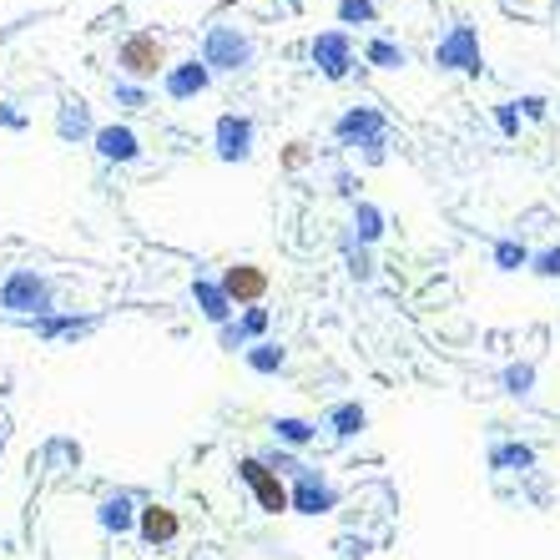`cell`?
Listing matches in <instances>:
<instances>
[{"mask_svg": "<svg viewBox=\"0 0 560 560\" xmlns=\"http://www.w3.org/2000/svg\"><path fill=\"white\" fill-rule=\"evenodd\" d=\"M0 308L15 313V318H51L56 308V283L46 273H36V268H15L5 283H0Z\"/></svg>", "mask_w": 560, "mask_h": 560, "instance_id": "1", "label": "cell"}, {"mask_svg": "<svg viewBox=\"0 0 560 560\" xmlns=\"http://www.w3.org/2000/svg\"><path fill=\"white\" fill-rule=\"evenodd\" d=\"M202 61H208V71H253V61H258V46H253L248 31L237 26H212L208 40H202Z\"/></svg>", "mask_w": 560, "mask_h": 560, "instance_id": "2", "label": "cell"}, {"mask_svg": "<svg viewBox=\"0 0 560 560\" xmlns=\"http://www.w3.org/2000/svg\"><path fill=\"white\" fill-rule=\"evenodd\" d=\"M117 66L127 81H152L156 71L167 77V46H162V36H152V31H131L117 46Z\"/></svg>", "mask_w": 560, "mask_h": 560, "instance_id": "3", "label": "cell"}, {"mask_svg": "<svg viewBox=\"0 0 560 560\" xmlns=\"http://www.w3.org/2000/svg\"><path fill=\"white\" fill-rule=\"evenodd\" d=\"M237 475H243V485L253 490V500H258L262 515H283V510H293V505H288V485H283V475H273V469L262 465L258 455L237 459Z\"/></svg>", "mask_w": 560, "mask_h": 560, "instance_id": "4", "label": "cell"}, {"mask_svg": "<svg viewBox=\"0 0 560 560\" xmlns=\"http://www.w3.org/2000/svg\"><path fill=\"white\" fill-rule=\"evenodd\" d=\"M222 293L233 308H258L268 299V273H262L258 262H233L228 273H222Z\"/></svg>", "mask_w": 560, "mask_h": 560, "instance_id": "5", "label": "cell"}, {"mask_svg": "<svg viewBox=\"0 0 560 560\" xmlns=\"http://www.w3.org/2000/svg\"><path fill=\"white\" fill-rule=\"evenodd\" d=\"M288 505L299 510V515H328V510L339 505V490H334L318 469L303 465V475L293 480V490H288Z\"/></svg>", "mask_w": 560, "mask_h": 560, "instance_id": "6", "label": "cell"}, {"mask_svg": "<svg viewBox=\"0 0 560 560\" xmlns=\"http://www.w3.org/2000/svg\"><path fill=\"white\" fill-rule=\"evenodd\" d=\"M212 86V71L202 56H187V61H172L167 77H162V92L172 96V102H192V96H202Z\"/></svg>", "mask_w": 560, "mask_h": 560, "instance_id": "7", "label": "cell"}, {"mask_svg": "<svg viewBox=\"0 0 560 560\" xmlns=\"http://www.w3.org/2000/svg\"><path fill=\"white\" fill-rule=\"evenodd\" d=\"M434 61L444 66V71H465V77H480V40H475V31L469 26H455L450 36L434 46Z\"/></svg>", "mask_w": 560, "mask_h": 560, "instance_id": "8", "label": "cell"}, {"mask_svg": "<svg viewBox=\"0 0 560 560\" xmlns=\"http://www.w3.org/2000/svg\"><path fill=\"white\" fill-rule=\"evenodd\" d=\"M212 147H218L222 162H248L253 156V117H237V112L218 117V127H212Z\"/></svg>", "mask_w": 560, "mask_h": 560, "instance_id": "9", "label": "cell"}, {"mask_svg": "<svg viewBox=\"0 0 560 560\" xmlns=\"http://www.w3.org/2000/svg\"><path fill=\"white\" fill-rule=\"evenodd\" d=\"M334 137H339L343 147H378L384 142V117H378L374 106H353V112H343L339 127H334Z\"/></svg>", "mask_w": 560, "mask_h": 560, "instance_id": "10", "label": "cell"}, {"mask_svg": "<svg viewBox=\"0 0 560 560\" xmlns=\"http://www.w3.org/2000/svg\"><path fill=\"white\" fill-rule=\"evenodd\" d=\"M137 535H142V546H152V550H162V546H172L177 535H183V515L172 505H142V515H137Z\"/></svg>", "mask_w": 560, "mask_h": 560, "instance_id": "11", "label": "cell"}, {"mask_svg": "<svg viewBox=\"0 0 560 560\" xmlns=\"http://www.w3.org/2000/svg\"><path fill=\"white\" fill-rule=\"evenodd\" d=\"M313 61H318V71H324L328 81H343L353 66V46L343 31H324V36L313 40Z\"/></svg>", "mask_w": 560, "mask_h": 560, "instance_id": "12", "label": "cell"}, {"mask_svg": "<svg viewBox=\"0 0 560 560\" xmlns=\"http://www.w3.org/2000/svg\"><path fill=\"white\" fill-rule=\"evenodd\" d=\"M92 142H96L102 162H137V156H142V137L131 127H96Z\"/></svg>", "mask_w": 560, "mask_h": 560, "instance_id": "13", "label": "cell"}, {"mask_svg": "<svg viewBox=\"0 0 560 560\" xmlns=\"http://www.w3.org/2000/svg\"><path fill=\"white\" fill-rule=\"evenodd\" d=\"M137 495H127V490H117V495H106L102 505H96V525L102 530H112V535H127V530H137Z\"/></svg>", "mask_w": 560, "mask_h": 560, "instance_id": "14", "label": "cell"}, {"mask_svg": "<svg viewBox=\"0 0 560 560\" xmlns=\"http://www.w3.org/2000/svg\"><path fill=\"white\" fill-rule=\"evenodd\" d=\"M192 299H197V308L208 313L212 324H228V318H233V303H228V293H222V283H208V278H197L192 283Z\"/></svg>", "mask_w": 560, "mask_h": 560, "instance_id": "15", "label": "cell"}, {"mask_svg": "<svg viewBox=\"0 0 560 560\" xmlns=\"http://www.w3.org/2000/svg\"><path fill=\"white\" fill-rule=\"evenodd\" d=\"M364 424H369L364 405H334V409H328V430L339 434V440H353V434H364Z\"/></svg>", "mask_w": 560, "mask_h": 560, "instance_id": "16", "label": "cell"}, {"mask_svg": "<svg viewBox=\"0 0 560 560\" xmlns=\"http://www.w3.org/2000/svg\"><path fill=\"white\" fill-rule=\"evenodd\" d=\"M273 434H278V444H288V450H303V444H313V434H318V424H308V419H293V415H283V419H273Z\"/></svg>", "mask_w": 560, "mask_h": 560, "instance_id": "17", "label": "cell"}, {"mask_svg": "<svg viewBox=\"0 0 560 560\" xmlns=\"http://www.w3.org/2000/svg\"><path fill=\"white\" fill-rule=\"evenodd\" d=\"M56 131H61V137H96L92 117H86V102H66L61 117H56Z\"/></svg>", "mask_w": 560, "mask_h": 560, "instance_id": "18", "label": "cell"}, {"mask_svg": "<svg viewBox=\"0 0 560 560\" xmlns=\"http://www.w3.org/2000/svg\"><path fill=\"white\" fill-rule=\"evenodd\" d=\"M364 56H369V66H378V71H399V66L409 61L405 46H394V40H369Z\"/></svg>", "mask_w": 560, "mask_h": 560, "instance_id": "19", "label": "cell"}, {"mask_svg": "<svg viewBox=\"0 0 560 560\" xmlns=\"http://www.w3.org/2000/svg\"><path fill=\"white\" fill-rule=\"evenodd\" d=\"M353 233L364 237V243H378V237H384V212H378L374 202H359V212H353Z\"/></svg>", "mask_w": 560, "mask_h": 560, "instance_id": "20", "label": "cell"}, {"mask_svg": "<svg viewBox=\"0 0 560 560\" xmlns=\"http://www.w3.org/2000/svg\"><path fill=\"white\" fill-rule=\"evenodd\" d=\"M490 465L495 469H530L535 455L525 450V444H495V450H490Z\"/></svg>", "mask_w": 560, "mask_h": 560, "instance_id": "21", "label": "cell"}, {"mask_svg": "<svg viewBox=\"0 0 560 560\" xmlns=\"http://www.w3.org/2000/svg\"><path fill=\"white\" fill-rule=\"evenodd\" d=\"M248 369H258V374H278V369H283V349H278V343H253Z\"/></svg>", "mask_w": 560, "mask_h": 560, "instance_id": "22", "label": "cell"}, {"mask_svg": "<svg viewBox=\"0 0 560 560\" xmlns=\"http://www.w3.org/2000/svg\"><path fill=\"white\" fill-rule=\"evenodd\" d=\"M521 262H530V253H525V243H515V237H500V243H495V268H505V273H515Z\"/></svg>", "mask_w": 560, "mask_h": 560, "instance_id": "23", "label": "cell"}, {"mask_svg": "<svg viewBox=\"0 0 560 560\" xmlns=\"http://www.w3.org/2000/svg\"><path fill=\"white\" fill-rule=\"evenodd\" d=\"M92 328V318H36V334H46V339H66V334H86Z\"/></svg>", "mask_w": 560, "mask_h": 560, "instance_id": "24", "label": "cell"}, {"mask_svg": "<svg viewBox=\"0 0 560 560\" xmlns=\"http://www.w3.org/2000/svg\"><path fill=\"white\" fill-rule=\"evenodd\" d=\"M339 21L343 26H369V21H378L374 0H339Z\"/></svg>", "mask_w": 560, "mask_h": 560, "instance_id": "25", "label": "cell"}, {"mask_svg": "<svg viewBox=\"0 0 560 560\" xmlns=\"http://www.w3.org/2000/svg\"><path fill=\"white\" fill-rule=\"evenodd\" d=\"M535 384V369L530 364H510L505 369V394H530Z\"/></svg>", "mask_w": 560, "mask_h": 560, "instance_id": "26", "label": "cell"}, {"mask_svg": "<svg viewBox=\"0 0 560 560\" xmlns=\"http://www.w3.org/2000/svg\"><path fill=\"white\" fill-rule=\"evenodd\" d=\"M112 92H117V102L127 106V112H142V106H147V92H142V86H137V81H117Z\"/></svg>", "mask_w": 560, "mask_h": 560, "instance_id": "27", "label": "cell"}, {"mask_svg": "<svg viewBox=\"0 0 560 560\" xmlns=\"http://www.w3.org/2000/svg\"><path fill=\"white\" fill-rule=\"evenodd\" d=\"M530 268L540 278H560V248H546V253H535L530 258Z\"/></svg>", "mask_w": 560, "mask_h": 560, "instance_id": "28", "label": "cell"}, {"mask_svg": "<svg viewBox=\"0 0 560 560\" xmlns=\"http://www.w3.org/2000/svg\"><path fill=\"white\" fill-rule=\"evenodd\" d=\"M237 328H243V339H258L262 328H268V308H248V313H243V324H237Z\"/></svg>", "mask_w": 560, "mask_h": 560, "instance_id": "29", "label": "cell"}, {"mask_svg": "<svg viewBox=\"0 0 560 560\" xmlns=\"http://www.w3.org/2000/svg\"><path fill=\"white\" fill-rule=\"evenodd\" d=\"M495 117H500V131H505V137H515V131H521V117H515V102H505V106L495 112Z\"/></svg>", "mask_w": 560, "mask_h": 560, "instance_id": "30", "label": "cell"}, {"mask_svg": "<svg viewBox=\"0 0 560 560\" xmlns=\"http://www.w3.org/2000/svg\"><path fill=\"white\" fill-rule=\"evenodd\" d=\"M525 117H535V121H540V117H546V102H540V96H525Z\"/></svg>", "mask_w": 560, "mask_h": 560, "instance_id": "31", "label": "cell"}, {"mask_svg": "<svg viewBox=\"0 0 560 560\" xmlns=\"http://www.w3.org/2000/svg\"><path fill=\"white\" fill-rule=\"evenodd\" d=\"M0 121H5V127H26V117H21V112H11V106H0Z\"/></svg>", "mask_w": 560, "mask_h": 560, "instance_id": "32", "label": "cell"}, {"mask_svg": "<svg viewBox=\"0 0 560 560\" xmlns=\"http://www.w3.org/2000/svg\"><path fill=\"white\" fill-rule=\"evenodd\" d=\"M0 455H5V419H0Z\"/></svg>", "mask_w": 560, "mask_h": 560, "instance_id": "33", "label": "cell"}, {"mask_svg": "<svg viewBox=\"0 0 560 560\" xmlns=\"http://www.w3.org/2000/svg\"><path fill=\"white\" fill-rule=\"evenodd\" d=\"M288 5H293V11H299V5H303V0H288Z\"/></svg>", "mask_w": 560, "mask_h": 560, "instance_id": "34", "label": "cell"}]
</instances>
